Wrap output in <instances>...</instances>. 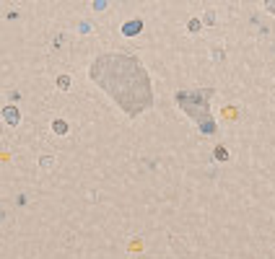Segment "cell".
Returning a JSON list of instances; mask_svg holds the SVG:
<instances>
[{"mask_svg": "<svg viewBox=\"0 0 275 259\" xmlns=\"http://www.w3.org/2000/svg\"><path fill=\"white\" fill-rule=\"evenodd\" d=\"M5 114H8V119H11V122H16V109H8Z\"/></svg>", "mask_w": 275, "mask_h": 259, "instance_id": "cell-1", "label": "cell"}]
</instances>
